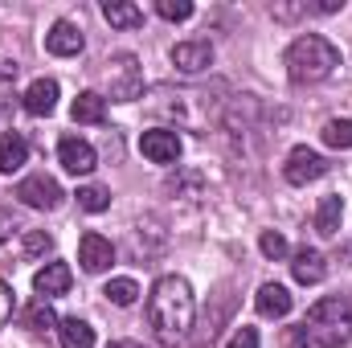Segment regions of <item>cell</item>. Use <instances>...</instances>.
I'll use <instances>...</instances> for the list:
<instances>
[{
    "label": "cell",
    "instance_id": "obj_1",
    "mask_svg": "<svg viewBox=\"0 0 352 348\" xmlns=\"http://www.w3.org/2000/svg\"><path fill=\"white\" fill-rule=\"evenodd\" d=\"M192 320H197V299H192L188 279L184 274L156 279V287L148 295V324H152L156 340L164 348L184 345V336L192 332Z\"/></svg>",
    "mask_w": 352,
    "mask_h": 348
},
{
    "label": "cell",
    "instance_id": "obj_2",
    "mask_svg": "<svg viewBox=\"0 0 352 348\" xmlns=\"http://www.w3.org/2000/svg\"><path fill=\"white\" fill-rule=\"evenodd\" d=\"M352 340V307L340 295L311 303V312L291 328V348H344Z\"/></svg>",
    "mask_w": 352,
    "mask_h": 348
},
{
    "label": "cell",
    "instance_id": "obj_3",
    "mask_svg": "<svg viewBox=\"0 0 352 348\" xmlns=\"http://www.w3.org/2000/svg\"><path fill=\"white\" fill-rule=\"evenodd\" d=\"M336 66H340V50L320 33L295 37L291 50H287V74H291L295 87H316V83L332 78Z\"/></svg>",
    "mask_w": 352,
    "mask_h": 348
},
{
    "label": "cell",
    "instance_id": "obj_4",
    "mask_svg": "<svg viewBox=\"0 0 352 348\" xmlns=\"http://www.w3.org/2000/svg\"><path fill=\"white\" fill-rule=\"evenodd\" d=\"M107 90L115 102H135L144 94V70L135 54H115L107 58Z\"/></svg>",
    "mask_w": 352,
    "mask_h": 348
},
{
    "label": "cell",
    "instance_id": "obj_5",
    "mask_svg": "<svg viewBox=\"0 0 352 348\" xmlns=\"http://www.w3.org/2000/svg\"><path fill=\"white\" fill-rule=\"evenodd\" d=\"M16 197H21L29 209H58L66 193H62V184H58L54 176L33 173V176H25V180L16 184Z\"/></svg>",
    "mask_w": 352,
    "mask_h": 348
},
{
    "label": "cell",
    "instance_id": "obj_6",
    "mask_svg": "<svg viewBox=\"0 0 352 348\" xmlns=\"http://www.w3.org/2000/svg\"><path fill=\"white\" fill-rule=\"evenodd\" d=\"M328 173V160L320 156V152H311V148H291L287 152V164H283V176L291 180V184H311V180H320V176Z\"/></svg>",
    "mask_w": 352,
    "mask_h": 348
},
{
    "label": "cell",
    "instance_id": "obj_7",
    "mask_svg": "<svg viewBox=\"0 0 352 348\" xmlns=\"http://www.w3.org/2000/svg\"><path fill=\"white\" fill-rule=\"evenodd\" d=\"M58 164L74 176H90L98 168V156H94V148H90L82 135H62L58 140Z\"/></svg>",
    "mask_w": 352,
    "mask_h": 348
},
{
    "label": "cell",
    "instance_id": "obj_8",
    "mask_svg": "<svg viewBox=\"0 0 352 348\" xmlns=\"http://www.w3.org/2000/svg\"><path fill=\"white\" fill-rule=\"evenodd\" d=\"M140 152H144L152 164H176L180 152H184V144H180V135L168 131V127H152V131L140 135Z\"/></svg>",
    "mask_w": 352,
    "mask_h": 348
},
{
    "label": "cell",
    "instance_id": "obj_9",
    "mask_svg": "<svg viewBox=\"0 0 352 348\" xmlns=\"http://www.w3.org/2000/svg\"><path fill=\"white\" fill-rule=\"evenodd\" d=\"M45 50L54 58H78L87 50V37H82V29L74 21H54L50 33H45Z\"/></svg>",
    "mask_w": 352,
    "mask_h": 348
},
{
    "label": "cell",
    "instance_id": "obj_10",
    "mask_svg": "<svg viewBox=\"0 0 352 348\" xmlns=\"http://www.w3.org/2000/svg\"><path fill=\"white\" fill-rule=\"evenodd\" d=\"M168 58H173V66L180 74H201V70L213 66V45L209 41H176Z\"/></svg>",
    "mask_w": 352,
    "mask_h": 348
},
{
    "label": "cell",
    "instance_id": "obj_11",
    "mask_svg": "<svg viewBox=\"0 0 352 348\" xmlns=\"http://www.w3.org/2000/svg\"><path fill=\"white\" fill-rule=\"evenodd\" d=\"M78 262H82V270L87 274H102L111 262H115V246H111V238H102V234H82V242H78Z\"/></svg>",
    "mask_w": 352,
    "mask_h": 348
},
{
    "label": "cell",
    "instance_id": "obj_12",
    "mask_svg": "<svg viewBox=\"0 0 352 348\" xmlns=\"http://www.w3.org/2000/svg\"><path fill=\"white\" fill-rule=\"evenodd\" d=\"M70 283H74V274H70V266L66 262H45L37 274H33V291L50 303V299H58V295H66L70 291Z\"/></svg>",
    "mask_w": 352,
    "mask_h": 348
},
{
    "label": "cell",
    "instance_id": "obj_13",
    "mask_svg": "<svg viewBox=\"0 0 352 348\" xmlns=\"http://www.w3.org/2000/svg\"><path fill=\"white\" fill-rule=\"evenodd\" d=\"M291 274H295V283H303V287H316V283H324V274H328V262L320 250H311V246H303V250H295V259H291Z\"/></svg>",
    "mask_w": 352,
    "mask_h": 348
},
{
    "label": "cell",
    "instance_id": "obj_14",
    "mask_svg": "<svg viewBox=\"0 0 352 348\" xmlns=\"http://www.w3.org/2000/svg\"><path fill=\"white\" fill-rule=\"evenodd\" d=\"M254 307H258V316H266V320H283L291 312V291L283 283H263L258 295H254Z\"/></svg>",
    "mask_w": 352,
    "mask_h": 348
},
{
    "label": "cell",
    "instance_id": "obj_15",
    "mask_svg": "<svg viewBox=\"0 0 352 348\" xmlns=\"http://www.w3.org/2000/svg\"><path fill=\"white\" fill-rule=\"evenodd\" d=\"M58 107V83L54 78H33L25 90V111L29 115H54Z\"/></svg>",
    "mask_w": 352,
    "mask_h": 348
},
{
    "label": "cell",
    "instance_id": "obj_16",
    "mask_svg": "<svg viewBox=\"0 0 352 348\" xmlns=\"http://www.w3.org/2000/svg\"><path fill=\"white\" fill-rule=\"evenodd\" d=\"M102 21L111 29H140L144 25V8L131 4V0H107L102 4Z\"/></svg>",
    "mask_w": 352,
    "mask_h": 348
},
{
    "label": "cell",
    "instance_id": "obj_17",
    "mask_svg": "<svg viewBox=\"0 0 352 348\" xmlns=\"http://www.w3.org/2000/svg\"><path fill=\"white\" fill-rule=\"evenodd\" d=\"M25 160H29V144H25V135H16V131H0V173H16V168H25Z\"/></svg>",
    "mask_w": 352,
    "mask_h": 348
},
{
    "label": "cell",
    "instance_id": "obj_18",
    "mask_svg": "<svg viewBox=\"0 0 352 348\" xmlns=\"http://www.w3.org/2000/svg\"><path fill=\"white\" fill-rule=\"evenodd\" d=\"M58 340H62V348H94V328L78 316H66L58 324Z\"/></svg>",
    "mask_w": 352,
    "mask_h": 348
},
{
    "label": "cell",
    "instance_id": "obj_19",
    "mask_svg": "<svg viewBox=\"0 0 352 348\" xmlns=\"http://www.w3.org/2000/svg\"><path fill=\"white\" fill-rule=\"evenodd\" d=\"M70 115H74V123H102V115H107V98H102L98 90H82V94L74 98Z\"/></svg>",
    "mask_w": 352,
    "mask_h": 348
},
{
    "label": "cell",
    "instance_id": "obj_20",
    "mask_svg": "<svg viewBox=\"0 0 352 348\" xmlns=\"http://www.w3.org/2000/svg\"><path fill=\"white\" fill-rule=\"evenodd\" d=\"M340 221H344V201L340 197H324L320 209H316V230L324 238H332V234H340Z\"/></svg>",
    "mask_w": 352,
    "mask_h": 348
},
{
    "label": "cell",
    "instance_id": "obj_21",
    "mask_svg": "<svg viewBox=\"0 0 352 348\" xmlns=\"http://www.w3.org/2000/svg\"><path fill=\"white\" fill-rule=\"evenodd\" d=\"M102 295H107V303H115V307H131V303L140 299V283H135V279H111V283L102 287Z\"/></svg>",
    "mask_w": 352,
    "mask_h": 348
},
{
    "label": "cell",
    "instance_id": "obj_22",
    "mask_svg": "<svg viewBox=\"0 0 352 348\" xmlns=\"http://www.w3.org/2000/svg\"><path fill=\"white\" fill-rule=\"evenodd\" d=\"M25 324H29L33 332H58V324H62V320L54 316V307H50L45 299H37V303L25 312Z\"/></svg>",
    "mask_w": 352,
    "mask_h": 348
},
{
    "label": "cell",
    "instance_id": "obj_23",
    "mask_svg": "<svg viewBox=\"0 0 352 348\" xmlns=\"http://www.w3.org/2000/svg\"><path fill=\"white\" fill-rule=\"evenodd\" d=\"M320 135H324V144H328V148L344 152V148H352V119H328Z\"/></svg>",
    "mask_w": 352,
    "mask_h": 348
},
{
    "label": "cell",
    "instance_id": "obj_24",
    "mask_svg": "<svg viewBox=\"0 0 352 348\" xmlns=\"http://www.w3.org/2000/svg\"><path fill=\"white\" fill-rule=\"evenodd\" d=\"M50 250H54V238H50L45 230H29V234H25V242H21V254H25L29 262H41Z\"/></svg>",
    "mask_w": 352,
    "mask_h": 348
},
{
    "label": "cell",
    "instance_id": "obj_25",
    "mask_svg": "<svg viewBox=\"0 0 352 348\" xmlns=\"http://www.w3.org/2000/svg\"><path fill=\"white\" fill-rule=\"evenodd\" d=\"M78 205H82L87 213L111 209V188H102V184H82V188H78Z\"/></svg>",
    "mask_w": 352,
    "mask_h": 348
},
{
    "label": "cell",
    "instance_id": "obj_26",
    "mask_svg": "<svg viewBox=\"0 0 352 348\" xmlns=\"http://www.w3.org/2000/svg\"><path fill=\"white\" fill-rule=\"evenodd\" d=\"M258 250H263L270 262L287 259V238H283L278 230H263V238H258Z\"/></svg>",
    "mask_w": 352,
    "mask_h": 348
},
{
    "label": "cell",
    "instance_id": "obj_27",
    "mask_svg": "<svg viewBox=\"0 0 352 348\" xmlns=\"http://www.w3.org/2000/svg\"><path fill=\"white\" fill-rule=\"evenodd\" d=\"M156 12H160L164 21H188V17H192V4H188V0H160Z\"/></svg>",
    "mask_w": 352,
    "mask_h": 348
},
{
    "label": "cell",
    "instance_id": "obj_28",
    "mask_svg": "<svg viewBox=\"0 0 352 348\" xmlns=\"http://www.w3.org/2000/svg\"><path fill=\"white\" fill-rule=\"evenodd\" d=\"M226 348H258V328H250V324H242L234 336H230V345Z\"/></svg>",
    "mask_w": 352,
    "mask_h": 348
},
{
    "label": "cell",
    "instance_id": "obj_29",
    "mask_svg": "<svg viewBox=\"0 0 352 348\" xmlns=\"http://www.w3.org/2000/svg\"><path fill=\"white\" fill-rule=\"evenodd\" d=\"M8 316H12V287L0 279V324H8Z\"/></svg>",
    "mask_w": 352,
    "mask_h": 348
},
{
    "label": "cell",
    "instance_id": "obj_30",
    "mask_svg": "<svg viewBox=\"0 0 352 348\" xmlns=\"http://www.w3.org/2000/svg\"><path fill=\"white\" fill-rule=\"evenodd\" d=\"M16 70H21V66H16L12 58H0V83H12V78H16Z\"/></svg>",
    "mask_w": 352,
    "mask_h": 348
},
{
    "label": "cell",
    "instance_id": "obj_31",
    "mask_svg": "<svg viewBox=\"0 0 352 348\" xmlns=\"http://www.w3.org/2000/svg\"><path fill=\"white\" fill-rule=\"evenodd\" d=\"M340 4H344V0H320V4H316V8H320V12H336V8H340Z\"/></svg>",
    "mask_w": 352,
    "mask_h": 348
},
{
    "label": "cell",
    "instance_id": "obj_32",
    "mask_svg": "<svg viewBox=\"0 0 352 348\" xmlns=\"http://www.w3.org/2000/svg\"><path fill=\"white\" fill-rule=\"evenodd\" d=\"M107 348H144V345H140V340H111Z\"/></svg>",
    "mask_w": 352,
    "mask_h": 348
}]
</instances>
